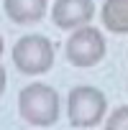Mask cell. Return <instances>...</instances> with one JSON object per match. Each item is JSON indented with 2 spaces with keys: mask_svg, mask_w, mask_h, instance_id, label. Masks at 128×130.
<instances>
[{
  "mask_svg": "<svg viewBox=\"0 0 128 130\" xmlns=\"http://www.w3.org/2000/svg\"><path fill=\"white\" fill-rule=\"evenodd\" d=\"M5 15L13 23H36L46 13V0H3Z\"/></svg>",
  "mask_w": 128,
  "mask_h": 130,
  "instance_id": "8992f818",
  "label": "cell"
},
{
  "mask_svg": "<svg viewBox=\"0 0 128 130\" xmlns=\"http://www.w3.org/2000/svg\"><path fill=\"white\" fill-rule=\"evenodd\" d=\"M21 117L36 127H49L59 120V94L49 84H28L18 94Z\"/></svg>",
  "mask_w": 128,
  "mask_h": 130,
  "instance_id": "6da1fadb",
  "label": "cell"
},
{
  "mask_svg": "<svg viewBox=\"0 0 128 130\" xmlns=\"http://www.w3.org/2000/svg\"><path fill=\"white\" fill-rule=\"evenodd\" d=\"M105 127H108V130H125V127H128V107H118V110L108 117Z\"/></svg>",
  "mask_w": 128,
  "mask_h": 130,
  "instance_id": "ba28073f",
  "label": "cell"
},
{
  "mask_svg": "<svg viewBox=\"0 0 128 130\" xmlns=\"http://www.w3.org/2000/svg\"><path fill=\"white\" fill-rule=\"evenodd\" d=\"M13 61L23 74H44L54 64V46L46 36H23L13 46Z\"/></svg>",
  "mask_w": 128,
  "mask_h": 130,
  "instance_id": "277c9868",
  "label": "cell"
},
{
  "mask_svg": "<svg viewBox=\"0 0 128 130\" xmlns=\"http://www.w3.org/2000/svg\"><path fill=\"white\" fill-rule=\"evenodd\" d=\"M100 18L110 33H128V0H105Z\"/></svg>",
  "mask_w": 128,
  "mask_h": 130,
  "instance_id": "52a82bcc",
  "label": "cell"
},
{
  "mask_svg": "<svg viewBox=\"0 0 128 130\" xmlns=\"http://www.w3.org/2000/svg\"><path fill=\"white\" fill-rule=\"evenodd\" d=\"M105 94L97 87H74L67 97V117L74 127H95L105 117Z\"/></svg>",
  "mask_w": 128,
  "mask_h": 130,
  "instance_id": "7a4b0ae2",
  "label": "cell"
},
{
  "mask_svg": "<svg viewBox=\"0 0 128 130\" xmlns=\"http://www.w3.org/2000/svg\"><path fill=\"white\" fill-rule=\"evenodd\" d=\"M95 15V3L92 0H56L51 8V18L56 28L61 31H72L85 23H90Z\"/></svg>",
  "mask_w": 128,
  "mask_h": 130,
  "instance_id": "5b68a950",
  "label": "cell"
},
{
  "mask_svg": "<svg viewBox=\"0 0 128 130\" xmlns=\"http://www.w3.org/2000/svg\"><path fill=\"white\" fill-rule=\"evenodd\" d=\"M0 51H3V41H0Z\"/></svg>",
  "mask_w": 128,
  "mask_h": 130,
  "instance_id": "30bf717a",
  "label": "cell"
},
{
  "mask_svg": "<svg viewBox=\"0 0 128 130\" xmlns=\"http://www.w3.org/2000/svg\"><path fill=\"white\" fill-rule=\"evenodd\" d=\"M64 54H67L69 64H74L80 69H90V67H95V64H100L105 59V38L95 26L85 23L72 33Z\"/></svg>",
  "mask_w": 128,
  "mask_h": 130,
  "instance_id": "3957f363",
  "label": "cell"
},
{
  "mask_svg": "<svg viewBox=\"0 0 128 130\" xmlns=\"http://www.w3.org/2000/svg\"><path fill=\"white\" fill-rule=\"evenodd\" d=\"M3 89H5V72H3V67H0V94H3Z\"/></svg>",
  "mask_w": 128,
  "mask_h": 130,
  "instance_id": "9c48e42d",
  "label": "cell"
}]
</instances>
